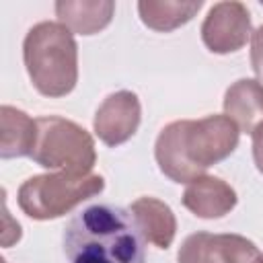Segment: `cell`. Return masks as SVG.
<instances>
[{
    "label": "cell",
    "mask_w": 263,
    "mask_h": 263,
    "mask_svg": "<svg viewBox=\"0 0 263 263\" xmlns=\"http://www.w3.org/2000/svg\"><path fill=\"white\" fill-rule=\"evenodd\" d=\"M240 132L226 115L177 119L164 125L154 144V158L164 177L191 183L212 164L228 158L238 146Z\"/></svg>",
    "instance_id": "6da1fadb"
},
{
    "label": "cell",
    "mask_w": 263,
    "mask_h": 263,
    "mask_svg": "<svg viewBox=\"0 0 263 263\" xmlns=\"http://www.w3.org/2000/svg\"><path fill=\"white\" fill-rule=\"evenodd\" d=\"M64 253L70 263H146V240L129 210L92 203L66 224Z\"/></svg>",
    "instance_id": "7a4b0ae2"
},
{
    "label": "cell",
    "mask_w": 263,
    "mask_h": 263,
    "mask_svg": "<svg viewBox=\"0 0 263 263\" xmlns=\"http://www.w3.org/2000/svg\"><path fill=\"white\" fill-rule=\"evenodd\" d=\"M23 60L35 90L49 99L66 97L78 82V45L62 23L41 21L23 41Z\"/></svg>",
    "instance_id": "3957f363"
},
{
    "label": "cell",
    "mask_w": 263,
    "mask_h": 263,
    "mask_svg": "<svg viewBox=\"0 0 263 263\" xmlns=\"http://www.w3.org/2000/svg\"><path fill=\"white\" fill-rule=\"evenodd\" d=\"M105 189L101 175H70V173H45L33 175L21 183L16 193L18 208L33 220H55L72 212L88 197L99 195Z\"/></svg>",
    "instance_id": "277c9868"
},
{
    "label": "cell",
    "mask_w": 263,
    "mask_h": 263,
    "mask_svg": "<svg viewBox=\"0 0 263 263\" xmlns=\"http://www.w3.org/2000/svg\"><path fill=\"white\" fill-rule=\"evenodd\" d=\"M53 173L90 175L97 162L92 136L72 119L60 115L37 117V140L29 156Z\"/></svg>",
    "instance_id": "5b68a950"
},
{
    "label": "cell",
    "mask_w": 263,
    "mask_h": 263,
    "mask_svg": "<svg viewBox=\"0 0 263 263\" xmlns=\"http://www.w3.org/2000/svg\"><path fill=\"white\" fill-rule=\"evenodd\" d=\"M251 35V12L238 0L216 2L201 23V41L212 53H234L247 45Z\"/></svg>",
    "instance_id": "8992f818"
},
{
    "label": "cell",
    "mask_w": 263,
    "mask_h": 263,
    "mask_svg": "<svg viewBox=\"0 0 263 263\" xmlns=\"http://www.w3.org/2000/svg\"><path fill=\"white\" fill-rule=\"evenodd\" d=\"M259 249L242 234H189L177 253V263H257Z\"/></svg>",
    "instance_id": "52a82bcc"
},
{
    "label": "cell",
    "mask_w": 263,
    "mask_h": 263,
    "mask_svg": "<svg viewBox=\"0 0 263 263\" xmlns=\"http://www.w3.org/2000/svg\"><path fill=\"white\" fill-rule=\"evenodd\" d=\"M140 121L142 105L138 95L132 90H117L107 95L99 105L92 119V129L105 146L115 148L125 144L138 132Z\"/></svg>",
    "instance_id": "ba28073f"
},
{
    "label": "cell",
    "mask_w": 263,
    "mask_h": 263,
    "mask_svg": "<svg viewBox=\"0 0 263 263\" xmlns=\"http://www.w3.org/2000/svg\"><path fill=\"white\" fill-rule=\"evenodd\" d=\"M181 201L193 216L203 220H216L230 214L238 197L230 183H226L224 179L214 175H201L187 183Z\"/></svg>",
    "instance_id": "9c48e42d"
},
{
    "label": "cell",
    "mask_w": 263,
    "mask_h": 263,
    "mask_svg": "<svg viewBox=\"0 0 263 263\" xmlns=\"http://www.w3.org/2000/svg\"><path fill=\"white\" fill-rule=\"evenodd\" d=\"M224 115L238 132L253 134L263 123V82L238 78L224 92Z\"/></svg>",
    "instance_id": "30bf717a"
},
{
    "label": "cell",
    "mask_w": 263,
    "mask_h": 263,
    "mask_svg": "<svg viewBox=\"0 0 263 263\" xmlns=\"http://www.w3.org/2000/svg\"><path fill=\"white\" fill-rule=\"evenodd\" d=\"M129 212L144 240H148L156 249H168L173 245L177 234V218L168 203L158 197L144 195L132 201Z\"/></svg>",
    "instance_id": "8fae6325"
},
{
    "label": "cell",
    "mask_w": 263,
    "mask_h": 263,
    "mask_svg": "<svg viewBox=\"0 0 263 263\" xmlns=\"http://www.w3.org/2000/svg\"><path fill=\"white\" fill-rule=\"evenodd\" d=\"M58 23L78 35H95L103 31L113 14L115 2L113 0H58L55 6Z\"/></svg>",
    "instance_id": "7c38bea8"
},
{
    "label": "cell",
    "mask_w": 263,
    "mask_h": 263,
    "mask_svg": "<svg viewBox=\"0 0 263 263\" xmlns=\"http://www.w3.org/2000/svg\"><path fill=\"white\" fill-rule=\"evenodd\" d=\"M37 140V119L25 111L2 105L0 107V158L31 156Z\"/></svg>",
    "instance_id": "4fadbf2b"
},
{
    "label": "cell",
    "mask_w": 263,
    "mask_h": 263,
    "mask_svg": "<svg viewBox=\"0 0 263 263\" xmlns=\"http://www.w3.org/2000/svg\"><path fill=\"white\" fill-rule=\"evenodd\" d=\"M201 6V0H140L138 14L148 29L171 33L189 23Z\"/></svg>",
    "instance_id": "5bb4252c"
},
{
    "label": "cell",
    "mask_w": 263,
    "mask_h": 263,
    "mask_svg": "<svg viewBox=\"0 0 263 263\" xmlns=\"http://www.w3.org/2000/svg\"><path fill=\"white\" fill-rule=\"evenodd\" d=\"M251 68L259 82H263V25L251 35Z\"/></svg>",
    "instance_id": "9a60e30c"
},
{
    "label": "cell",
    "mask_w": 263,
    "mask_h": 263,
    "mask_svg": "<svg viewBox=\"0 0 263 263\" xmlns=\"http://www.w3.org/2000/svg\"><path fill=\"white\" fill-rule=\"evenodd\" d=\"M251 136H253V160L257 171L263 175V123Z\"/></svg>",
    "instance_id": "2e32d148"
},
{
    "label": "cell",
    "mask_w": 263,
    "mask_h": 263,
    "mask_svg": "<svg viewBox=\"0 0 263 263\" xmlns=\"http://www.w3.org/2000/svg\"><path fill=\"white\" fill-rule=\"evenodd\" d=\"M257 263H263V253L259 255V259H257Z\"/></svg>",
    "instance_id": "e0dca14e"
},
{
    "label": "cell",
    "mask_w": 263,
    "mask_h": 263,
    "mask_svg": "<svg viewBox=\"0 0 263 263\" xmlns=\"http://www.w3.org/2000/svg\"><path fill=\"white\" fill-rule=\"evenodd\" d=\"M0 263H6V261H4V259H2V261H0Z\"/></svg>",
    "instance_id": "ac0fdd59"
}]
</instances>
